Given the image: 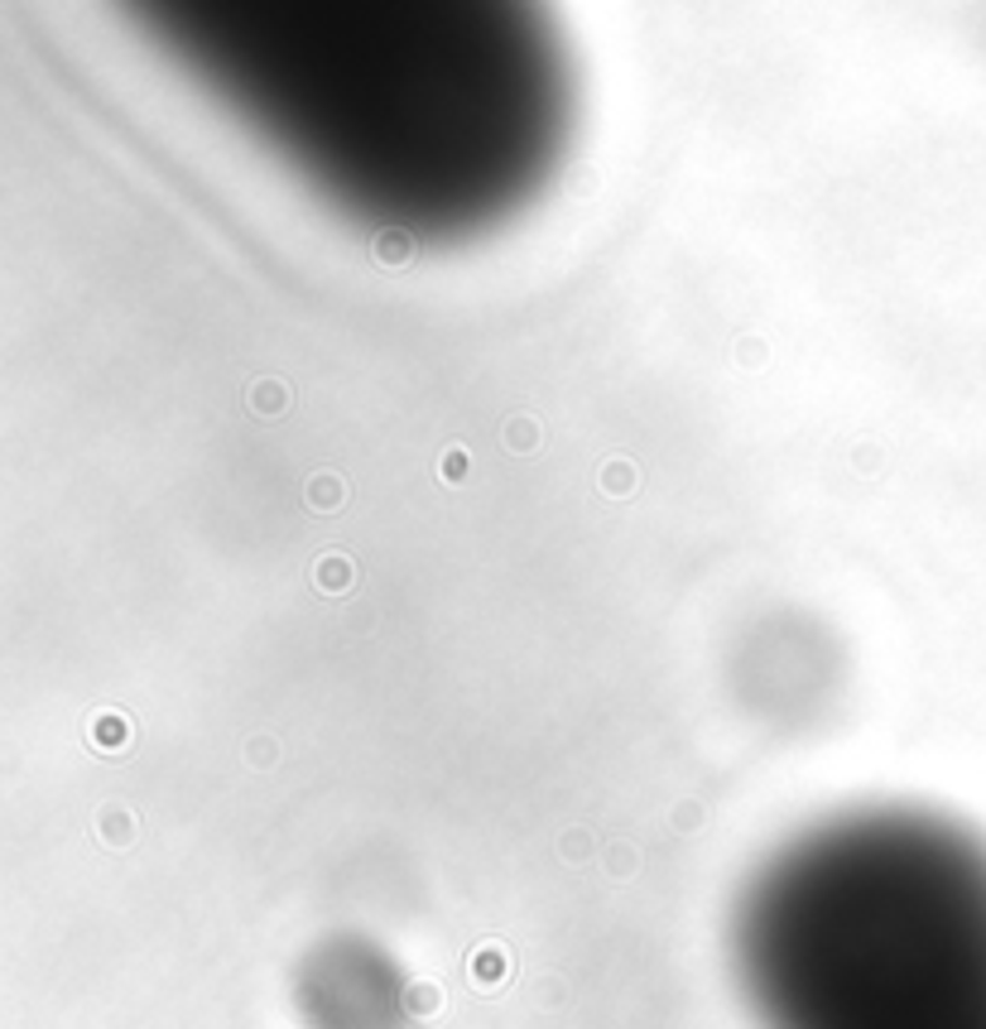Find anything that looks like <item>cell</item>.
I'll list each match as a JSON object with an SVG mask.
<instances>
[{
  "instance_id": "6da1fadb",
  "label": "cell",
  "mask_w": 986,
  "mask_h": 1029,
  "mask_svg": "<svg viewBox=\"0 0 986 1029\" xmlns=\"http://www.w3.org/2000/svg\"><path fill=\"white\" fill-rule=\"evenodd\" d=\"M760 1029H986V842L924 809L794 837L736 910Z\"/></svg>"
}]
</instances>
